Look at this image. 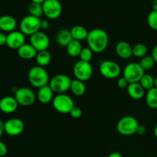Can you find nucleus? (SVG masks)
I'll use <instances>...</instances> for the list:
<instances>
[{
  "mask_svg": "<svg viewBox=\"0 0 157 157\" xmlns=\"http://www.w3.org/2000/svg\"><path fill=\"white\" fill-rule=\"evenodd\" d=\"M86 40L88 48L94 53H101L106 50L108 45L109 37L104 29H94L89 32Z\"/></svg>",
  "mask_w": 157,
  "mask_h": 157,
  "instance_id": "1",
  "label": "nucleus"
},
{
  "mask_svg": "<svg viewBox=\"0 0 157 157\" xmlns=\"http://www.w3.org/2000/svg\"><path fill=\"white\" fill-rule=\"evenodd\" d=\"M28 79L29 83L36 88H41L48 85L50 81L49 75L47 70L41 66H33L28 73Z\"/></svg>",
  "mask_w": 157,
  "mask_h": 157,
  "instance_id": "2",
  "label": "nucleus"
},
{
  "mask_svg": "<svg viewBox=\"0 0 157 157\" xmlns=\"http://www.w3.org/2000/svg\"><path fill=\"white\" fill-rule=\"evenodd\" d=\"M72 79L67 75L60 74L54 76L50 79L48 85L53 90L54 93L57 94H65L67 90H70Z\"/></svg>",
  "mask_w": 157,
  "mask_h": 157,
  "instance_id": "3",
  "label": "nucleus"
},
{
  "mask_svg": "<svg viewBox=\"0 0 157 157\" xmlns=\"http://www.w3.org/2000/svg\"><path fill=\"white\" fill-rule=\"evenodd\" d=\"M139 125L137 120L134 117L125 116L118 121L117 130L122 136H131L136 133Z\"/></svg>",
  "mask_w": 157,
  "mask_h": 157,
  "instance_id": "4",
  "label": "nucleus"
},
{
  "mask_svg": "<svg viewBox=\"0 0 157 157\" xmlns=\"http://www.w3.org/2000/svg\"><path fill=\"white\" fill-rule=\"evenodd\" d=\"M41 19L32 15H26L21 20L19 24L20 31L25 35L32 36L41 30Z\"/></svg>",
  "mask_w": 157,
  "mask_h": 157,
  "instance_id": "5",
  "label": "nucleus"
},
{
  "mask_svg": "<svg viewBox=\"0 0 157 157\" xmlns=\"http://www.w3.org/2000/svg\"><path fill=\"white\" fill-rule=\"evenodd\" d=\"M144 74V69L139 63L136 62L129 63L123 71V77L128 81L129 84L140 82Z\"/></svg>",
  "mask_w": 157,
  "mask_h": 157,
  "instance_id": "6",
  "label": "nucleus"
},
{
  "mask_svg": "<svg viewBox=\"0 0 157 157\" xmlns=\"http://www.w3.org/2000/svg\"><path fill=\"white\" fill-rule=\"evenodd\" d=\"M52 106L60 113H69L75 107V102L70 96L66 94H57L52 101Z\"/></svg>",
  "mask_w": 157,
  "mask_h": 157,
  "instance_id": "7",
  "label": "nucleus"
},
{
  "mask_svg": "<svg viewBox=\"0 0 157 157\" xmlns=\"http://www.w3.org/2000/svg\"><path fill=\"white\" fill-rule=\"evenodd\" d=\"M73 73L75 79L79 81H87L91 78L93 75V67L90 62L78 61L75 63L73 67Z\"/></svg>",
  "mask_w": 157,
  "mask_h": 157,
  "instance_id": "8",
  "label": "nucleus"
},
{
  "mask_svg": "<svg viewBox=\"0 0 157 157\" xmlns=\"http://www.w3.org/2000/svg\"><path fill=\"white\" fill-rule=\"evenodd\" d=\"M100 73L107 79L117 78L121 74V67L119 64L111 60L101 61L99 67Z\"/></svg>",
  "mask_w": 157,
  "mask_h": 157,
  "instance_id": "9",
  "label": "nucleus"
},
{
  "mask_svg": "<svg viewBox=\"0 0 157 157\" xmlns=\"http://www.w3.org/2000/svg\"><path fill=\"white\" fill-rule=\"evenodd\" d=\"M14 97L18 102V105L22 107H29L32 105L36 99L35 92L29 87L17 88L15 91Z\"/></svg>",
  "mask_w": 157,
  "mask_h": 157,
  "instance_id": "10",
  "label": "nucleus"
},
{
  "mask_svg": "<svg viewBox=\"0 0 157 157\" xmlns=\"http://www.w3.org/2000/svg\"><path fill=\"white\" fill-rule=\"evenodd\" d=\"M42 7L44 15L48 19H56L62 12V6L58 0H46Z\"/></svg>",
  "mask_w": 157,
  "mask_h": 157,
  "instance_id": "11",
  "label": "nucleus"
},
{
  "mask_svg": "<svg viewBox=\"0 0 157 157\" xmlns=\"http://www.w3.org/2000/svg\"><path fill=\"white\" fill-rule=\"evenodd\" d=\"M30 44L37 52L48 50L50 45V39L44 32L39 31L30 36Z\"/></svg>",
  "mask_w": 157,
  "mask_h": 157,
  "instance_id": "12",
  "label": "nucleus"
},
{
  "mask_svg": "<svg viewBox=\"0 0 157 157\" xmlns=\"http://www.w3.org/2000/svg\"><path fill=\"white\" fill-rule=\"evenodd\" d=\"M25 130V124L18 118H11L4 123L5 133L9 136H16L21 134Z\"/></svg>",
  "mask_w": 157,
  "mask_h": 157,
  "instance_id": "13",
  "label": "nucleus"
},
{
  "mask_svg": "<svg viewBox=\"0 0 157 157\" xmlns=\"http://www.w3.org/2000/svg\"><path fill=\"white\" fill-rule=\"evenodd\" d=\"M25 44V35L21 31H13L7 35L6 45L11 49L18 50Z\"/></svg>",
  "mask_w": 157,
  "mask_h": 157,
  "instance_id": "14",
  "label": "nucleus"
},
{
  "mask_svg": "<svg viewBox=\"0 0 157 157\" xmlns=\"http://www.w3.org/2000/svg\"><path fill=\"white\" fill-rule=\"evenodd\" d=\"M18 107V104L15 97L6 96L0 100V110L4 113L9 114L14 113Z\"/></svg>",
  "mask_w": 157,
  "mask_h": 157,
  "instance_id": "15",
  "label": "nucleus"
},
{
  "mask_svg": "<svg viewBox=\"0 0 157 157\" xmlns=\"http://www.w3.org/2000/svg\"><path fill=\"white\" fill-rule=\"evenodd\" d=\"M115 52L117 56L122 59H128L133 56V47L126 41L117 42L115 47Z\"/></svg>",
  "mask_w": 157,
  "mask_h": 157,
  "instance_id": "16",
  "label": "nucleus"
},
{
  "mask_svg": "<svg viewBox=\"0 0 157 157\" xmlns=\"http://www.w3.org/2000/svg\"><path fill=\"white\" fill-rule=\"evenodd\" d=\"M17 26V21L12 15H4L0 16V30L3 32H10L15 30Z\"/></svg>",
  "mask_w": 157,
  "mask_h": 157,
  "instance_id": "17",
  "label": "nucleus"
},
{
  "mask_svg": "<svg viewBox=\"0 0 157 157\" xmlns=\"http://www.w3.org/2000/svg\"><path fill=\"white\" fill-rule=\"evenodd\" d=\"M37 98L38 101L42 104H47L52 102L54 99V92L48 84L38 89Z\"/></svg>",
  "mask_w": 157,
  "mask_h": 157,
  "instance_id": "18",
  "label": "nucleus"
},
{
  "mask_svg": "<svg viewBox=\"0 0 157 157\" xmlns=\"http://www.w3.org/2000/svg\"><path fill=\"white\" fill-rule=\"evenodd\" d=\"M127 90L129 96L133 100H140L145 95V90L139 82L129 84Z\"/></svg>",
  "mask_w": 157,
  "mask_h": 157,
  "instance_id": "19",
  "label": "nucleus"
},
{
  "mask_svg": "<svg viewBox=\"0 0 157 157\" xmlns=\"http://www.w3.org/2000/svg\"><path fill=\"white\" fill-rule=\"evenodd\" d=\"M17 53L18 56L22 59L30 60L36 57L38 52L34 48V47L30 43L29 44L25 43L17 50Z\"/></svg>",
  "mask_w": 157,
  "mask_h": 157,
  "instance_id": "20",
  "label": "nucleus"
},
{
  "mask_svg": "<svg viewBox=\"0 0 157 157\" xmlns=\"http://www.w3.org/2000/svg\"><path fill=\"white\" fill-rule=\"evenodd\" d=\"M73 40L72 38L71 30H68L67 29H62L58 32L56 35V41L58 45L61 47L67 48L71 43V41Z\"/></svg>",
  "mask_w": 157,
  "mask_h": 157,
  "instance_id": "21",
  "label": "nucleus"
},
{
  "mask_svg": "<svg viewBox=\"0 0 157 157\" xmlns=\"http://www.w3.org/2000/svg\"><path fill=\"white\" fill-rule=\"evenodd\" d=\"M71 33L72 38L74 40L81 41L87 39L89 32L84 26L75 25L71 29Z\"/></svg>",
  "mask_w": 157,
  "mask_h": 157,
  "instance_id": "22",
  "label": "nucleus"
},
{
  "mask_svg": "<svg viewBox=\"0 0 157 157\" xmlns=\"http://www.w3.org/2000/svg\"><path fill=\"white\" fill-rule=\"evenodd\" d=\"M66 49H67V52L69 56L72 57V58H77L81 55L83 47L81 41L73 39L71 41L70 44L67 46Z\"/></svg>",
  "mask_w": 157,
  "mask_h": 157,
  "instance_id": "23",
  "label": "nucleus"
},
{
  "mask_svg": "<svg viewBox=\"0 0 157 157\" xmlns=\"http://www.w3.org/2000/svg\"><path fill=\"white\" fill-rule=\"evenodd\" d=\"M35 60H36L37 65L44 67L50 64L51 61H52V55L48 50L41 51V52H38L37 53Z\"/></svg>",
  "mask_w": 157,
  "mask_h": 157,
  "instance_id": "24",
  "label": "nucleus"
},
{
  "mask_svg": "<svg viewBox=\"0 0 157 157\" xmlns=\"http://www.w3.org/2000/svg\"><path fill=\"white\" fill-rule=\"evenodd\" d=\"M71 91L75 96H82L85 94L86 86L84 82L79 81V80H72L71 84Z\"/></svg>",
  "mask_w": 157,
  "mask_h": 157,
  "instance_id": "25",
  "label": "nucleus"
},
{
  "mask_svg": "<svg viewBox=\"0 0 157 157\" xmlns=\"http://www.w3.org/2000/svg\"><path fill=\"white\" fill-rule=\"evenodd\" d=\"M146 102L147 106L151 109L157 108V88L153 87L147 90L146 95Z\"/></svg>",
  "mask_w": 157,
  "mask_h": 157,
  "instance_id": "26",
  "label": "nucleus"
},
{
  "mask_svg": "<svg viewBox=\"0 0 157 157\" xmlns=\"http://www.w3.org/2000/svg\"><path fill=\"white\" fill-rule=\"evenodd\" d=\"M28 11H29V15L37 17V18H41V17L44 15L42 5L38 4V3L31 2L28 7Z\"/></svg>",
  "mask_w": 157,
  "mask_h": 157,
  "instance_id": "27",
  "label": "nucleus"
},
{
  "mask_svg": "<svg viewBox=\"0 0 157 157\" xmlns=\"http://www.w3.org/2000/svg\"><path fill=\"white\" fill-rule=\"evenodd\" d=\"M139 83L144 87V90H149L154 87V78L148 74H144Z\"/></svg>",
  "mask_w": 157,
  "mask_h": 157,
  "instance_id": "28",
  "label": "nucleus"
},
{
  "mask_svg": "<svg viewBox=\"0 0 157 157\" xmlns=\"http://www.w3.org/2000/svg\"><path fill=\"white\" fill-rule=\"evenodd\" d=\"M147 47L146 44L143 43L136 44L134 47H133V55L136 58H142L147 55Z\"/></svg>",
  "mask_w": 157,
  "mask_h": 157,
  "instance_id": "29",
  "label": "nucleus"
},
{
  "mask_svg": "<svg viewBox=\"0 0 157 157\" xmlns=\"http://www.w3.org/2000/svg\"><path fill=\"white\" fill-rule=\"evenodd\" d=\"M139 64L141 66V67L144 69V71H149L150 70V69L153 68V67H154L156 62H155V61L153 60V58H152V56L146 55L145 57L141 58Z\"/></svg>",
  "mask_w": 157,
  "mask_h": 157,
  "instance_id": "30",
  "label": "nucleus"
},
{
  "mask_svg": "<svg viewBox=\"0 0 157 157\" xmlns=\"http://www.w3.org/2000/svg\"><path fill=\"white\" fill-rule=\"evenodd\" d=\"M93 54L94 52H92V50L90 48H83L82 51L81 52V55L79 56L80 58H81V61L90 62L92 60V58H93Z\"/></svg>",
  "mask_w": 157,
  "mask_h": 157,
  "instance_id": "31",
  "label": "nucleus"
},
{
  "mask_svg": "<svg viewBox=\"0 0 157 157\" xmlns=\"http://www.w3.org/2000/svg\"><path fill=\"white\" fill-rule=\"evenodd\" d=\"M147 23L150 29L157 31V12L152 11L149 13L147 17Z\"/></svg>",
  "mask_w": 157,
  "mask_h": 157,
  "instance_id": "32",
  "label": "nucleus"
},
{
  "mask_svg": "<svg viewBox=\"0 0 157 157\" xmlns=\"http://www.w3.org/2000/svg\"><path fill=\"white\" fill-rule=\"evenodd\" d=\"M69 114L74 119H79L82 116V110L80 107L75 106L70 111Z\"/></svg>",
  "mask_w": 157,
  "mask_h": 157,
  "instance_id": "33",
  "label": "nucleus"
},
{
  "mask_svg": "<svg viewBox=\"0 0 157 157\" xmlns=\"http://www.w3.org/2000/svg\"><path fill=\"white\" fill-rule=\"evenodd\" d=\"M129 85V83L124 77L120 78L117 81V86L120 88H127V86Z\"/></svg>",
  "mask_w": 157,
  "mask_h": 157,
  "instance_id": "34",
  "label": "nucleus"
},
{
  "mask_svg": "<svg viewBox=\"0 0 157 157\" xmlns=\"http://www.w3.org/2000/svg\"><path fill=\"white\" fill-rule=\"evenodd\" d=\"M7 152H8L7 146L6 145L5 143H3L2 141L0 140V157L6 156Z\"/></svg>",
  "mask_w": 157,
  "mask_h": 157,
  "instance_id": "35",
  "label": "nucleus"
},
{
  "mask_svg": "<svg viewBox=\"0 0 157 157\" xmlns=\"http://www.w3.org/2000/svg\"><path fill=\"white\" fill-rule=\"evenodd\" d=\"M50 27V22L48 20L43 19L41 21V30H47Z\"/></svg>",
  "mask_w": 157,
  "mask_h": 157,
  "instance_id": "36",
  "label": "nucleus"
},
{
  "mask_svg": "<svg viewBox=\"0 0 157 157\" xmlns=\"http://www.w3.org/2000/svg\"><path fill=\"white\" fill-rule=\"evenodd\" d=\"M146 132H147L146 127L144 125H139V127H137V130H136V133L139 135V136H143V135L145 134Z\"/></svg>",
  "mask_w": 157,
  "mask_h": 157,
  "instance_id": "37",
  "label": "nucleus"
},
{
  "mask_svg": "<svg viewBox=\"0 0 157 157\" xmlns=\"http://www.w3.org/2000/svg\"><path fill=\"white\" fill-rule=\"evenodd\" d=\"M7 41V35L4 32H0V46H3L6 44Z\"/></svg>",
  "mask_w": 157,
  "mask_h": 157,
  "instance_id": "38",
  "label": "nucleus"
},
{
  "mask_svg": "<svg viewBox=\"0 0 157 157\" xmlns=\"http://www.w3.org/2000/svg\"><path fill=\"white\" fill-rule=\"evenodd\" d=\"M151 56L152 58H153V60L155 61V62L157 63V44L153 47V51H152Z\"/></svg>",
  "mask_w": 157,
  "mask_h": 157,
  "instance_id": "39",
  "label": "nucleus"
},
{
  "mask_svg": "<svg viewBox=\"0 0 157 157\" xmlns=\"http://www.w3.org/2000/svg\"><path fill=\"white\" fill-rule=\"evenodd\" d=\"M5 132L4 130V123L2 122V121H0V138L2 137V136L3 133Z\"/></svg>",
  "mask_w": 157,
  "mask_h": 157,
  "instance_id": "40",
  "label": "nucleus"
},
{
  "mask_svg": "<svg viewBox=\"0 0 157 157\" xmlns=\"http://www.w3.org/2000/svg\"><path fill=\"white\" fill-rule=\"evenodd\" d=\"M108 157H123V156L120 153H117V152H113V153H110V154L108 156Z\"/></svg>",
  "mask_w": 157,
  "mask_h": 157,
  "instance_id": "41",
  "label": "nucleus"
},
{
  "mask_svg": "<svg viewBox=\"0 0 157 157\" xmlns=\"http://www.w3.org/2000/svg\"><path fill=\"white\" fill-rule=\"evenodd\" d=\"M152 8H153V11L157 12V0H153L152 3Z\"/></svg>",
  "mask_w": 157,
  "mask_h": 157,
  "instance_id": "42",
  "label": "nucleus"
},
{
  "mask_svg": "<svg viewBox=\"0 0 157 157\" xmlns=\"http://www.w3.org/2000/svg\"><path fill=\"white\" fill-rule=\"evenodd\" d=\"M32 2H35V3H38V4H41L42 5L46 0H31Z\"/></svg>",
  "mask_w": 157,
  "mask_h": 157,
  "instance_id": "43",
  "label": "nucleus"
},
{
  "mask_svg": "<svg viewBox=\"0 0 157 157\" xmlns=\"http://www.w3.org/2000/svg\"><path fill=\"white\" fill-rule=\"evenodd\" d=\"M154 87L157 88V77L154 78Z\"/></svg>",
  "mask_w": 157,
  "mask_h": 157,
  "instance_id": "44",
  "label": "nucleus"
},
{
  "mask_svg": "<svg viewBox=\"0 0 157 157\" xmlns=\"http://www.w3.org/2000/svg\"><path fill=\"white\" fill-rule=\"evenodd\" d=\"M154 135H155V136L157 138V125L155 127V128H154Z\"/></svg>",
  "mask_w": 157,
  "mask_h": 157,
  "instance_id": "45",
  "label": "nucleus"
}]
</instances>
